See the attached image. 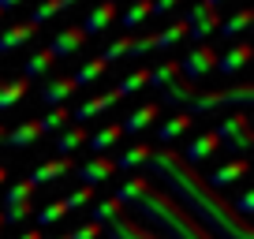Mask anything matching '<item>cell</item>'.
Returning a JSON list of instances; mask_svg holds the SVG:
<instances>
[{
	"mask_svg": "<svg viewBox=\"0 0 254 239\" xmlns=\"http://www.w3.org/2000/svg\"><path fill=\"white\" fill-rule=\"evenodd\" d=\"M4 138H8L11 150H26V146H34L41 138V127H38V120H26V123H19L15 131H8Z\"/></svg>",
	"mask_w": 254,
	"mask_h": 239,
	"instance_id": "obj_22",
	"label": "cell"
},
{
	"mask_svg": "<svg viewBox=\"0 0 254 239\" xmlns=\"http://www.w3.org/2000/svg\"><path fill=\"white\" fill-rule=\"evenodd\" d=\"M105 71H109V64H105L101 56H94V60H86V64H82L79 71L71 75V79H75V86L82 90V86H90V82H97V79H101Z\"/></svg>",
	"mask_w": 254,
	"mask_h": 239,
	"instance_id": "obj_30",
	"label": "cell"
},
{
	"mask_svg": "<svg viewBox=\"0 0 254 239\" xmlns=\"http://www.w3.org/2000/svg\"><path fill=\"white\" fill-rule=\"evenodd\" d=\"M71 168H75V161H71V157H53V161H41V165L30 172V179H26V183H30V187L56 183V179H60V176H67Z\"/></svg>",
	"mask_w": 254,
	"mask_h": 239,
	"instance_id": "obj_11",
	"label": "cell"
},
{
	"mask_svg": "<svg viewBox=\"0 0 254 239\" xmlns=\"http://www.w3.org/2000/svg\"><path fill=\"white\" fill-rule=\"evenodd\" d=\"M120 19V11H116V4H109V0H101V4H97V8H90V15L82 19V34H105L109 30L112 23H116Z\"/></svg>",
	"mask_w": 254,
	"mask_h": 239,
	"instance_id": "obj_16",
	"label": "cell"
},
{
	"mask_svg": "<svg viewBox=\"0 0 254 239\" xmlns=\"http://www.w3.org/2000/svg\"><path fill=\"white\" fill-rule=\"evenodd\" d=\"M30 198H34V187L26 183V179H15V183L4 191V209H8V206H19V202H30Z\"/></svg>",
	"mask_w": 254,
	"mask_h": 239,
	"instance_id": "obj_35",
	"label": "cell"
},
{
	"mask_svg": "<svg viewBox=\"0 0 254 239\" xmlns=\"http://www.w3.org/2000/svg\"><path fill=\"white\" fill-rule=\"evenodd\" d=\"M112 198H116L120 206L135 209L142 221H150L153 232H157L161 239H213L168 191H157L150 176L131 172L124 183L116 187V194H112Z\"/></svg>",
	"mask_w": 254,
	"mask_h": 239,
	"instance_id": "obj_2",
	"label": "cell"
},
{
	"mask_svg": "<svg viewBox=\"0 0 254 239\" xmlns=\"http://www.w3.org/2000/svg\"><path fill=\"white\" fill-rule=\"evenodd\" d=\"M202 4H206V8H213V11H217V8H221V4H224V0H202Z\"/></svg>",
	"mask_w": 254,
	"mask_h": 239,
	"instance_id": "obj_46",
	"label": "cell"
},
{
	"mask_svg": "<svg viewBox=\"0 0 254 239\" xmlns=\"http://www.w3.org/2000/svg\"><path fill=\"white\" fill-rule=\"evenodd\" d=\"M75 176L82 179V187H97V183H105V179L116 176V165H112V157H90L86 165L75 168Z\"/></svg>",
	"mask_w": 254,
	"mask_h": 239,
	"instance_id": "obj_10",
	"label": "cell"
},
{
	"mask_svg": "<svg viewBox=\"0 0 254 239\" xmlns=\"http://www.w3.org/2000/svg\"><path fill=\"white\" fill-rule=\"evenodd\" d=\"M82 41H86V34H82V26H64V30L53 34V41H49V53H53V60H60V56H75L82 49Z\"/></svg>",
	"mask_w": 254,
	"mask_h": 239,
	"instance_id": "obj_9",
	"label": "cell"
},
{
	"mask_svg": "<svg viewBox=\"0 0 254 239\" xmlns=\"http://www.w3.org/2000/svg\"><path fill=\"white\" fill-rule=\"evenodd\" d=\"M116 101H120V97H116V90H109V94H94V97H86L82 105H75V109H71V123H82V120H94V116H101V112H109Z\"/></svg>",
	"mask_w": 254,
	"mask_h": 239,
	"instance_id": "obj_12",
	"label": "cell"
},
{
	"mask_svg": "<svg viewBox=\"0 0 254 239\" xmlns=\"http://www.w3.org/2000/svg\"><path fill=\"white\" fill-rule=\"evenodd\" d=\"M75 94H79V86H75L71 75H60V79H45V82H41V101H45L49 109H60V105H67Z\"/></svg>",
	"mask_w": 254,
	"mask_h": 239,
	"instance_id": "obj_8",
	"label": "cell"
},
{
	"mask_svg": "<svg viewBox=\"0 0 254 239\" xmlns=\"http://www.w3.org/2000/svg\"><path fill=\"white\" fill-rule=\"evenodd\" d=\"M4 179H8V168H4V165H0V187H4Z\"/></svg>",
	"mask_w": 254,
	"mask_h": 239,
	"instance_id": "obj_47",
	"label": "cell"
},
{
	"mask_svg": "<svg viewBox=\"0 0 254 239\" xmlns=\"http://www.w3.org/2000/svg\"><path fill=\"white\" fill-rule=\"evenodd\" d=\"M232 213L247 221V217L254 213V191H239V198H236V206H232Z\"/></svg>",
	"mask_w": 254,
	"mask_h": 239,
	"instance_id": "obj_41",
	"label": "cell"
},
{
	"mask_svg": "<svg viewBox=\"0 0 254 239\" xmlns=\"http://www.w3.org/2000/svg\"><path fill=\"white\" fill-rule=\"evenodd\" d=\"M0 228H4V221H0Z\"/></svg>",
	"mask_w": 254,
	"mask_h": 239,
	"instance_id": "obj_53",
	"label": "cell"
},
{
	"mask_svg": "<svg viewBox=\"0 0 254 239\" xmlns=\"http://www.w3.org/2000/svg\"><path fill=\"white\" fill-rule=\"evenodd\" d=\"M124 213V206H120L116 198H101V202H94V209H90V221L101 228V224H109L112 217H120Z\"/></svg>",
	"mask_w": 254,
	"mask_h": 239,
	"instance_id": "obj_33",
	"label": "cell"
},
{
	"mask_svg": "<svg viewBox=\"0 0 254 239\" xmlns=\"http://www.w3.org/2000/svg\"><path fill=\"white\" fill-rule=\"evenodd\" d=\"M146 161H150V146H142V142H135L131 150H124L112 165H116V172L124 168V172H135V168H146Z\"/></svg>",
	"mask_w": 254,
	"mask_h": 239,
	"instance_id": "obj_23",
	"label": "cell"
},
{
	"mask_svg": "<svg viewBox=\"0 0 254 239\" xmlns=\"http://www.w3.org/2000/svg\"><path fill=\"white\" fill-rule=\"evenodd\" d=\"M67 123H71V109H67V105H60V109H49L45 116L38 120L41 135H53V131H64Z\"/></svg>",
	"mask_w": 254,
	"mask_h": 239,
	"instance_id": "obj_29",
	"label": "cell"
},
{
	"mask_svg": "<svg viewBox=\"0 0 254 239\" xmlns=\"http://www.w3.org/2000/svg\"><path fill=\"white\" fill-rule=\"evenodd\" d=\"M15 239H45V236H41V232L38 228H30V232H19V236Z\"/></svg>",
	"mask_w": 254,
	"mask_h": 239,
	"instance_id": "obj_44",
	"label": "cell"
},
{
	"mask_svg": "<svg viewBox=\"0 0 254 239\" xmlns=\"http://www.w3.org/2000/svg\"><path fill=\"white\" fill-rule=\"evenodd\" d=\"M172 79H180V60H161L157 67H150V86L165 90Z\"/></svg>",
	"mask_w": 254,
	"mask_h": 239,
	"instance_id": "obj_31",
	"label": "cell"
},
{
	"mask_svg": "<svg viewBox=\"0 0 254 239\" xmlns=\"http://www.w3.org/2000/svg\"><path fill=\"white\" fill-rule=\"evenodd\" d=\"M213 135H217V142H221L224 150H236V153H247L254 146V131H251V116H247V112L224 116L213 127Z\"/></svg>",
	"mask_w": 254,
	"mask_h": 239,
	"instance_id": "obj_4",
	"label": "cell"
},
{
	"mask_svg": "<svg viewBox=\"0 0 254 239\" xmlns=\"http://www.w3.org/2000/svg\"><path fill=\"white\" fill-rule=\"evenodd\" d=\"M86 138H90V131L82 127V123H67V127L56 135V150H60V157H71L75 150H82Z\"/></svg>",
	"mask_w": 254,
	"mask_h": 239,
	"instance_id": "obj_17",
	"label": "cell"
},
{
	"mask_svg": "<svg viewBox=\"0 0 254 239\" xmlns=\"http://www.w3.org/2000/svg\"><path fill=\"white\" fill-rule=\"evenodd\" d=\"M60 11H64V4H60V0H38L26 23H30V26H41V23H49L53 15H60Z\"/></svg>",
	"mask_w": 254,
	"mask_h": 239,
	"instance_id": "obj_34",
	"label": "cell"
},
{
	"mask_svg": "<svg viewBox=\"0 0 254 239\" xmlns=\"http://www.w3.org/2000/svg\"><path fill=\"white\" fill-rule=\"evenodd\" d=\"M157 116H161V105L157 101H146V105H138L135 112H127L124 123H120V131H124V135H138V131L153 127V120H157Z\"/></svg>",
	"mask_w": 254,
	"mask_h": 239,
	"instance_id": "obj_13",
	"label": "cell"
},
{
	"mask_svg": "<svg viewBox=\"0 0 254 239\" xmlns=\"http://www.w3.org/2000/svg\"><path fill=\"white\" fill-rule=\"evenodd\" d=\"M254 23V11L251 8H239L236 15H228V19H221V26H217V34L221 38H239V34L247 30V26Z\"/></svg>",
	"mask_w": 254,
	"mask_h": 239,
	"instance_id": "obj_24",
	"label": "cell"
},
{
	"mask_svg": "<svg viewBox=\"0 0 254 239\" xmlns=\"http://www.w3.org/2000/svg\"><path fill=\"white\" fill-rule=\"evenodd\" d=\"M153 53V34H146V38H131V49H127V56L131 60H142V56Z\"/></svg>",
	"mask_w": 254,
	"mask_h": 239,
	"instance_id": "obj_40",
	"label": "cell"
},
{
	"mask_svg": "<svg viewBox=\"0 0 254 239\" xmlns=\"http://www.w3.org/2000/svg\"><path fill=\"white\" fill-rule=\"evenodd\" d=\"M23 0H0V11H11V8H19Z\"/></svg>",
	"mask_w": 254,
	"mask_h": 239,
	"instance_id": "obj_45",
	"label": "cell"
},
{
	"mask_svg": "<svg viewBox=\"0 0 254 239\" xmlns=\"http://www.w3.org/2000/svg\"><path fill=\"white\" fill-rule=\"evenodd\" d=\"M183 38H187V23L180 19V23H168L165 30L153 34V49H172L176 41H183Z\"/></svg>",
	"mask_w": 254,
	"mask_h": 239,
	"instance_id": "obj_32",
	"label": "cell"
},
{
	"mask_svg": "<svg viewBox=\"0 0 254 239\" xmlns=\"http://www.w3.org/2000/svg\"><path fill=\"white\" fill-rule=\"evenodd\" d=\"M146 86H150V67H135L131 75H124V79H120L116 97H131V94H138V90H146Z\"/></svg>",
	"mask_w": 254,
	"mask_h": 239,
	"instance_id": "obj_27",
	"label": "cell"
},
{
	"mask_svg": "<svg viewBox=\"0 0 254 239\" xmlns=\"http://www.w3.org/2000/svg\"><path fill=\"white\" fill-rule=\"evenodd\" d=\"M64 206H67V213H71V209H82V206H94V187H79V191H71L67 198H64Z\"/></svg>",
	"mask_w": 254,
	"mask_h": 239,
	"instance_id": "obj_39",
	"label": "cell"
},
{
	"mask_svg": "<svg viewBox=\"0 0 254 239\" xmlns=\"http://www.w3.org/2000/svg\"><path fill=\"white\" fill-rule=\"evenodd\" d=\"M183 23H187V38L190 41L206 45V38H209V34H217V26H221V15H217L213 8H206V4H194Z\"/></svg>",
	"mask_w": 254,
	"mask_h": 239,
	"instance_id": "obj_6",
	"label": "cell"
},
{
	"mask_svg": "<svg viewBox=\"0 0 254 239\" xmlns=\"http://www.w3.org/2000/svg\"><path fill=\"white\" fill-rule=\"evenodd\" d=\"M64 217H67V206H64V198H56V202H49L45 209H38V224H41V228H49V224L64 221Z\"/></svg>",
	"mask_w": 254,
	"mask_h": 239,
	"instance_id": "obj_36",
	"label": "cell"
},
{
	"mask_svg": "<svg viewBox=\"0 0 254 239\" xmlns=\"http://www.w3.org/2000/svg\"><path fill=\"white\" fill-rule=\"evenodd\" d=\"M190 123H194V116H187V112H176V116H168L165 123L157 127V138L168 146V142H176L180 135H187V131H190Z\"/></svg>",
	"mask_w": 254,
	"mask_h": 239,
	"instance_id": "obj_21",
	"label": "cell"
},
{
	"mask_svg": "<svg viewBox=\"0 0 254 239\" xmlns=\"http://www.w3.org/2000/svg\"><path fill=\"white\" fill-rule=\"evenodd\" d=\"M176 4H180V0H153V4H150V15H165V11H176Z\"/></svg>",
	"mask_w": 254,
	"mask_h": 239,
	"instance_id": "obj_43",
	"label": "cell"
},
{
	"mask_svg": "<svg viewBox=\"0 0 254 239\" xmlns=\"http://www.w3.org/2000/svg\"><path fill=\"white\" fill-rule=\"evenodd\" d=\"M247 168H251V165H247V157H232V161L217 165L213 172L206 176V183L213 187V191H217V187H228V183H236V179H243V176H247Z\"/></svg>",
	"mask_w": 254,
	"mask_h": 239,
	"instance_id": "obj_15",
	"label": "cell"
},
{
	"mask_svg": "<svg viewBox=\"0 0 254 239\" xmlns=\"http://www.w3.org/2000/svg\"><path fill=\"white\" fill-rule=\"evenodd\" d=\"M26 90H30V82L26 79H8V82H0V112L11 109V105H19L26 97Z\"/></svg>",
	"mask_w": 254,
	"mask_h": 239,
	"instance_id": "obj_26",
	"label": "cell"
},
{
	"mask_svg": "<svg viewBox=\"0 0 254 239\" xmlns=\"http://www.w3.org/2000/svg\"><path fill=\"white\" fill-rule=\"evenodd\" d=\"M217 150H221V142H217V135H213V131H206V135H194V138L187 142L183 165H190V168H194V165H202V161H209Z\"/></svg>",
	"mask_w": 254,
	"mask_h": 239,
	"instance_id": "obj_14",
	"label": "cell"
},
{
	"mask_svg": "<svg viewBox=\"0 0 254 239\" xmlns=\"http://www.w3.org/2000/svg\"><path fill=\"white\" fill-rule=\"evenodd\" d=\"M251 101H254V86L251 82H239V86H228V90H194V97L187 101V116H206V112L221 109V105L247 109Z\"/></svg>",
	"mask_w": 254,
	"mask_h": 239,
	"instance_id": "obj_3",
	"label": "cell"
},
{
	"mask_svg": "<svg viewBox=\"0 0 254 239\" xmlns=\"http://www.w3.org/2000/svg\"><path fill=\"white\" fill-rule=\"evenodd\" d=\"M150 179H165L168 194L187 209L213 239H254L251 221L232 213V206L202 179L190 165H183V157L176 150H150Z\"/></svg>",
	"mask_w": 254,
	"mask_h": 239,
	"instance_id": "obj_1",
	"label": "cell"
},
{
	"mask_svg": "<svg viewBox=\"0 0 254 239\" xmlns=\"http://www.w3.org/2000/svg\"><path fill=\"white\" fill-rule=\"evenodd\" d=\"M56 239H67V236H56Z\"/></svg>",
	"mask_w": 254,
	"mask_h": 239,
	"instance_id": "obj_50",
	"label": "cell"
},
{
	"mask_svg": "<svg viewBox=\"0 0 254 239\" xmlns=\"http://www.w3.org/2000/svg\"><path fill=\"white\" fill-rule=\"evenodd\" d=\"M251 53H254V49L247 45V41H239V45H232V49H228L224 56H217L213 71H221V75H236L239 67H243L247 60H251Z\"/></svg>",
	"mask_w": 254,
	"mask_h": 239,
	"instance_id": "obj_19",
	"label": "cell"
},
{
	"mask_svg": "<svg viewBox=\"0 0 254 239\" xmlns=\"http://www.w3.org/2000/svg\"><path fill=\"white\" fill-rule=\"evenodd\" d=\"M0 138H4V127H0Z\"/></svg>",
	"mask_w": 254,
	"mask_h": 239,
	"instance_id": "obj_49",
	"label": "cell"
},
{
	"mask_svg": "<svg viewBox=\"0 0 254 239\" xmlns=\"http://www.w3.org/2000/svg\"><path fill=\"white\" fill-rule=\"evenodd\" d=\"M101 236L105 239H161L153 228H146L142 221H135V217H127V213H120L109 224H101Z\"/></svg>",
	"mask_w": 254,
	"mask_h": 239,
	"instance_id": "obj_7",
	"label": "cell"
},
{
	"mask_svg": "<svg viewBox=\"0 0 254 239\" xmlns=\"http://www.w3.org/2000/svg\"><path fill=\"white\" fill-rule=\"evenodd\" d=\"M124 138V131H120V123H105L101 131H94V135L86 138V146L94 150V157H105V153L112 150V146Z\"/></svg>",
	"mask_w": 254,
	"mask_h": 239,
	"instance_id": "obj_20",
	"label": "cell"
},
{
	"mask_svg": "<svg viewBox=\"0 0 254 239\" xmlns=\"http://www.w3.org/2000/svg\"><path fill=\"white\" fill-rule=\"evenodd\" d=\"M127 49H131V34H120V38H112L109 45H105L101 60H105V64H112V60H120V56H127Z\"/></svg>",
	"mask_w": 254,
	"mask_h": 239,
	"instance_id": "obj_37",
	"label": "cell"
},
{
	"mask_svg": "<svg viewBox=\"0 0 254 239\" xmlns=\"http://www.w3.org/2000/svg\"><path fill=\"white\" fill-rule=\"evenodd\" d=\"M109 4H116V0H109Z\"/></svg>",
	"mask_w": 254,
	"mask_h": 239,
	"instance_id": "obj_52",
	"label": "cell"
},
{
	"mask_svg": "<svg viewBox=\"0 0 254 239\" xmlns=\"http://www.w3.org/2000/svg\"><path fill=\"white\" fill-rule=\"evenodd\" d=\"M213 64H217V49H213V45H194V49L180 60V79L194 86L198 79H206V75L213 71Z\"/></svg>",
	"mask_w": 254,
	"mask_h": 239,
	"instance_id": "obj_5",
	"label": "cell"
},
{
	"mask_svg": "<svg viewBox=\"0 0 254 239\" xmlns=\"http://www.w3.org/2000/svg\"><path fill=\"white\" fill-rule=\"evenodd\" d=\"M60 4H64V8H75V4H79V0H60Z\"/></svg>",
	"mask_w": 254,
	"mask_h": 239,
	"instance_id": "obj_48",
	"label": "cell"
},
{
	"mask_svg": "<svg viewBox=\"0 0 254 239\" xmlns=\"http://www.w3.org/2000/svg\"><path fill=\"white\" fill-rule=\"evenodd\" d=\"M67 239H101V228H97L94 221H86V224H79V228L67 232Z\"/></svg>",
	"mask_w": 254,
	"mask_h": 239,
	"instance_id": "obj_42",
	"label": "cell"
},
{
	"mask_svg": "<svg viewBox=\"0 0 254 239\" xmlns=\"http://www.w3.org/2000/svg\"><path fill=\"white\" fill-rule=\"evenodd\" d=\"M30 213H34V202H19V206H8V209H4V213H0V221H4V224H23Z\"/></svg>",
	"mask_w": 254,
	"mask_h": 239,
	"instance_id": "obj_38",
	"label": "cell"
},
{
	"mask_svg": "<svg viewBox=\"0 0 254 239\" xmlns=\"http://www.w3.org/2000/svg\"><path fill=\"white\" fill-rule=\"evenodd\" d=\"M0 19H4V11H0Z\"/></svg>",
	"mask_w": 254,
	"mask_h": 239,
	"instance_id": "obj_51",
	"label": "cell"
},
{
	"mask_svg": "<svg viewBox=\"0 0 254 239\" xmlns=\"http://www.w3.org/2000/svg\"><path fill=\"white\" fill-rule=\"evenodd\" d=\"M34 34H38V26H30V23H11V26H4V30H0V53H15V49L26 45Z\"/></svg>",
	"mask_w": 254,
	"mask_h": 239,
	"instance_id": "obj_18",
	"label": "cell"
},
{
	"mask_svg": "<svg viewBox=\"0 0 254 239\" xmlns=\"http://www.w3.org/2000/svg\"><path fill=\"white\" fill-rule=\"evenodd\" d=\"M150 4L153 0H131V8L120 15V26H124V30H138V26L150 19Z\"/></svg>",
	"mask_w": 254,
	"mask_h": 239,
	"instance_id": "obj_28",
	"label": "cell"
},
{
	"mask_svg": "<svg viewBox=\"0 0 254 239\" xmlns=\"http://www.w3.org/2000/svg\"><path fill=\"white\" fill-rule=\"evenodd\" d=\"M56 60H53V53L49 49H38V53H30V60L23 64V79L30 82V79H45V71L53 67Z\"/></svg>",
	"mask_w": 254,
	"mask_h": 239,
	"instance_id": "obj_25",
	"label": "cell"
}]
</instances>
